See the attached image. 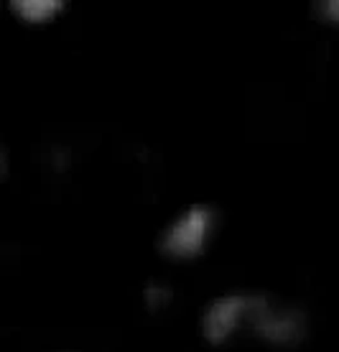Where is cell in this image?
<instances>
[{"mask_svg": "<svg viewBox=\"0 0 339 352\" xmlns=\"http://www.w3.org/2000/svg\"><path fill=\"white\" fill-rule=\"evenodd\" d=\"M281 304L263 294H227L219 296L201 314V335L209 344H225L240 335L268 340L270 324Z\"/></svg>", "mask_w": 339, "mask_h": 352, "instance_id": "1", "label": "cell"}, {"mask_svg": "<svg viewBox=\"0 0 339 352\" xmlns=\"http://www.w3.org/2000/svg\"><path fill=\"white\" fill-rule=\"evenodd\" d=\"M212 230H215V210L207 204H192L161 232L158 248L168 258L189 261L204 250Z\"/></svg>", "mask_w": 339, "mask_h": 352, "instance_id": "2", "label": "cell"}, {"mask_svg": "<svg viewBox=\"0 0 339 352\" xmlns=\"http://www.w3.org/2000/svg\"><path fill=\"white\" fill-rule=\"evenodd\" d=\"M8 6L23 23H34V26L52 21L64 10V3L59 0H13Z\"/></svg>", "mask_w": 339, "mask_h": 352, "instance_id": "3", "label": "cell"}, {"mask_svg": "<svg viewBox=\"0 0 339 352\" xmlns=\"http://www.w3.org/2000/svg\"><path fill=\"white\" fill-rule=\"evenodd\" d=\"M316 13L324 18L327 23L339 26V0H327V3H316Z\"/></svg>", "mask_w": 339, "mask_h": 352, "instance_id": "4", "label": "cell"}, {"mask_svg": "<svg viewBox=\"0 0 339 352\" xmlns=\"http://www.w3.org/2000/svg\"><path fill=\"white\" fill-rule=\"evenodd\" d=\"M146 301H148V307L166 304V301H168V289H166V286H151V289L146 291Z\"/></svg>", "mask_w": 339, "mask_h": 352, "instance_id": "5", "label": "cell"}]
</instances>
